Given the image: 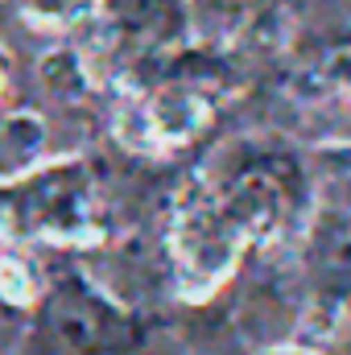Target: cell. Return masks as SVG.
Instances as JSON below:
<instances>
[{"mask_svg": "<svg viewBox=\"0 0 351 355\" xmlns=\"http://www.w3.org/2000/svg\"><path fill=\"white\" fill-rule=\"evenodd\" d=\"M137 343V322L87 281H62L42 306L46 355H120Z\"/></svg>", "mask_w": 351, "mask_h": 355, "instance_id": "1", "label": "cell"}, {"mask_svg": "<svg viewBox=\"0 0 351 355\" xmlns=\"http://www.w3.org/2000/svg\"><path fill=\"white\" fill-rule=\"evenodd\" d=\"M174 261L178 272L190 289H211L223 281V272L236 265L244 240L240 232L228 223V215L219 211L215 194L198 190L178 207L174 219Z\"/></svg>", "mask_w": 351, "mask_h": 355, "instance_id": "2", "label": "cell"}, {"mask_svg": "<svg viewBox=\"0 0 351 355\" xmlns=\"http://www.w3.org/2000/svg\"><path fill=\"white\" fill-rule=\"evenodd\" d=\"M298 174L289 162L281 157H261L240 166L236 174L223 182V190H215L219 211L228 215V223L240 232V240H268L273 232H281L289 207H293V190Z\"/></svg>", "mask_w": 351, "mask_h": 355, "instance_id": "3", "label": "cell"}, {"mask_svg": "<svg viewBox=\"0 0 351 355\" xmlns=\"http://www.w3.org/2000/svg\"><path fill=\"white\" fill-rule=\"evenodd\" d=\"M29 227L46 236H75L87 223V186L75 174H46L25 194Z\"/></svg>", "mask_w": 351, "mask_h": 355, "instance_id": "4", "label": "cell"}, {"mask_svg": "<svg viewBox=\"0 0 351 355\" xmlns=\"http://www.w3.org/2000/svg\"><path fill=\"white\" fill-rule=\"evenodd\" d=\"M207 120H211V103L194 87H166L145 103V128L153 145H186L207 128Z\"/></svg>", "mask_w": 351, "mask_h": 355, "instance_id": "5", "label": "cell"}, {"mask_svg": "<svg viewBox=\"0 0 351 355\" xmlns=\"http://www.w3.org/2000/svg\"><path fill=\"white\" fill-rule=\"evenodd\" d=\"M112 21L132 42H162L178 25L174 0H112Z\"/></svg>", "mask_w": 351, "mask_h": 355, "instance_id": "6", "label": "cell"}, {"mask_svg": "<svg viewBox=\"0 0 351 355\" xmlns=\"http://www.w3.org/2000/svg\"><path fill=\"white\" fill-rule=\"evenodd\" d=\"M277 4L281 0H203V12L219 29H248V25H261Z\"/></svg>", "mask_w": 351, "mask_h": 355, "instance_id": "7", "label": "cell"}, {"mask_svg": "<svg viewBox=\"0 0 351 355\" xmlns=\"http://www.w3.org/2000/svg\"><path fill=\"white\" fill-rule=\"evenodd\" d=\"M0 145L8 149V157H29L42 149V120L37 116H8L0 128Z\"/></svg>", "mask_w": 351, "mask_h": 355, "instance_id": "8", "label": "cell"}, {"mask_svg": "<svg viewBox=\"0 0 351 355\" xmlns=\"http://www.w3.org/2000/svg\"><path fill=\"white\" fill-rule=\"evenodd\" d=\"M21 8L46 25H67V21H79L83 12H91L95 0H21Z\"/></svg>", "mask_w": 351, "mask_h": 355, "instance_id": "9", "label": "cell"}, {"mask_svg": "<svg viewBox=\"0 0 351 355\" xmlns=\"http://www.w3.org/2000/svg\"><path fill=\"white\" fill-rule=\"evenodd\" d=\"M21 285H29V272L17 265V261H4V265H0V289H4L12 302H25L29 293H25Z\"/></svg>", "mask_w": 351, "mask_h": 355, "instance_id": "10", "label": "cell"}, {"mask_svg": "<svg viewBox=\"0 0 351 355\" xmlns=\"http://www.w3.org/2000/svg\"><path fill=\"white\" fill-rule=\"evenodd\" d=\"M268 355H314V352H298V347H285V352H268Z\"/></svg>", "mask_w": 351, "mask_h": 355, "instance_id": "11", "label": "cell"}, {"mask_svg": "<svg viewBox=\"0 0 351 355\" xmlns=\"http://www.w3.org/2000/svg\"><path fill=\"white\" fill-rule=\"evenodd\" d=\"M0 91H4V67H0Z\"/></svg>", "mask_w": 351, "mask_h": 355, "instance_id": "12", "label": "cell"}]
</instances>
